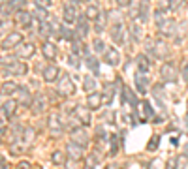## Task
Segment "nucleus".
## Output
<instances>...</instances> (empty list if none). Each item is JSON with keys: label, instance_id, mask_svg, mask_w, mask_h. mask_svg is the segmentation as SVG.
<instances>
[{"label": "nucleus", "instance_id": "nucleus-1", "mask_svg": "<svg viewBox=\"0 0 188 169\" xmlns=\"http://www.w3.org/2000/svg\"><path fill=\"white\" fill-rule=\"evenodd\" d=\"M158 81L166 87V85H175L179 81V66L173 58H168L164 62H160L158 66Z\"/></svg>", "mask_w": 188, "mask_h": 169}, {"label": "nucleus", "instance_id": "nucleus-2", "mask_svg": "<svg viewBox=\"0 0 188 169\" xmlns=\"http://www.w3.org/2000/svg\"><path fill=\"white\" fill-rule=\"evenodd\" d=\"M107 34L113 41V45L119 47H126L128 45V24L126 21H117V23H109Z\"/></svg>", "mask_w": 188, "mask_h": 169}, {"label": "nucleus", "instance_id": "nucleus-3", "mask_svg": "<svg viewBox=\"0 0 188 169\" xmlns=\"http://www.w3.org/2000/svg\"><path fill=\"white\" fill-rule=\"evenodd\" d=\"M51 102L45 94V90H34V100H32V105L28 109V113L34 117V119H40L43 115H49L51 111Z\"/></svg>", "mask_w": 188, "mask_h": 169}, {"label": "nucleus", "instance_id": "nucleus-4", "mask_svg": "<svg viewBox=\"0 0 188 169\" xmlns=\"http://www.w3.org/2000/svg\"><path fill=\"white\" fill-rule=\"evenodd\" d=\"M81 4H83V2H79V0L62 2V6H60V21H62L64 24H68V26H73L75 21H77V17H79V13L83 11V9H81Z\"/></svg>", "mask_w": 188, "mask_h": 169}, {"label": "nucleus", "instance_id": "nucleus-5", "mask_svg": "<svg viewBox=\"0 0 188 169\" xmlns=\"http://www.w3.org/2000/svg\"><path fill=\"white\" fill-rule=\"evenodd\" d=\"M55 92H56L62 100H68V98H72V96L77 94V85L73 83V77H72L68 71H62L60 79H58L56 85H55Z\"/></svg>", "mask_w": 188, "mask_h": 169}, {"label": "nucleus", "instance_id": "nucleus-6", "mask_svg": "<svg viewBox=\"0 0 188 169\" xmlns=\"http://www.w3.org/2000/svg\"><path fill=\"white\" fill-rule=\"evenodd\" d=\"M149 94H151V98H153V103L158 107L160 115H162V117H168V92H166V87H164L160 81H158V83H153Z\"/></svg>", "mask_w": 188, "mask_h": 169}, {"label": "nucleus", "instance_id": "nucleus-7", "mask_svg": "<svg viewBox=\"0 0 188 169\" xmlns=\"http://www.w3.org/2000/svg\"><path fill=\"white\" fill-rule=\"evenodd\" d=\"M45 128L47 132L51 134V137L55 139H60L64 134H66V126H64V119L58 111H51L45 119Z\"/></svg>", "mask_w": 188, "mask_h": 169}, {"label": "nucleus", "instance_id": "nucleus-8", "mask_svg": "<svg viewBox=\"0 0 188 169\" xmlns=\"http://www.w3.org/2000/svg\"><path fill=\"white\" fill-rule=\"evenodd\" d=\"M68 141H72V143H75V145H79V147L89 151L92 147V134H90L89 128L79 124V126H75V128H72L68 132Z\"/></svg>", "mask_w": 188, "mask_h": 169}, {"label": "nucleus", "instance_id": "nucleus-9", "mask_svg": "<svg viewBox=\"0 0 188 169\" xmlns=\"http://www.w3.org/2000/svg\"><path fill=\"white\" fill-rule=\"evenodd\" d=\"M23 41H26L24 32L19 30V28H13L6 38H2V41H0V51H2V55H6V53H13V51H15Z\"/></svg>", "mask_w": 188, "mask_h": 169}, {"label": "nucleus", "instance_id": "nucleus-10", "mask_svg": "<svg viewBox=\"0 0 188 169\" xmlns=\"http://www.w3.org/2000/svg\"><path fill=\"white\" fill-rule=\"evenodd\" d=\"M119 98H121V107H126V105H128V109H130L132 113H137V111H139L141 98L137 96V92H136L132 87L124 85V87L119 90Z\"/></svg>", "mask_w": 188, "mask_h": 169}, {"label": "nucleus", "instance_id": "nucleus-11", "mask_svg": "<svg viewBox=\"0 0 188 169\" xmlns=\"http://www.w3.org/2000/svg\"><path fill=\"white\" fill-rule=\"evenodd\" d=\"M153 53H154V62H164V60L171 58L169 41L160 36H153Z\"/></svg>", "mask_w": 188, "mask_h": 169}, {"label": "nucleus", "instance_id": "nucleus-12", "mask_svg": "<svg viewBox=\"0 0 188 169\" xmlns=\"http://www.w3.org/2000/svg\"><path fill=\"white\" fill-rule=\"evenodd\" d=\"M30 64L24 62V60H15L11 66L0 70V75L2 77H8V79H13V77H26L30 73Z\"/></svg>", "mask_w": 188, "mask_h": 169}, {"label": "nucleus", "instance_id": "nucleus-13", "mask_svg": "<svg viewBox=\"0 0 188 169\" xmlns=\"http://www.w3.org/2000/svg\"><path fill=\"white\" fill-rule=\"evenodd\" d=\"M177 19L175 17H168L164 23H160L156 26V36L164 38V40H175V34H177Z\"/></svg>", "mask_w": 188, "mask_h": 169}, {"label": "nucleus", "instance_id": "nucleus-14", "mask_svg": "<svg viewBox=\"0 0 188 169\" xmlns=\"http://www.w3.org/2000/svg\"><path fill=\"white\" fill-rule=\"evenodd\" d=\"M60 75H62V70H60V66L56 62H47L45 68H43V71L40 73L41 83H45V85H56V81L60 79Z\"/></svg>", "mask_w": 188, "mask_h": 169}, {"label": "nucleus", "instance_id": "nucleus-15", "mask_svg": "<svg viewBox=\"0 0 188 169\" xmlns=\"http://www.w3.org/2000/svg\"><path fill=\"white\" fill-rule=\"evenodd\" d=\"M100 92H102V102H104V107H113V100H115V98H117V94H119V88H117L115 81H113V79L104 81V83L100 85Z\"/></svg>", "mask_w": 188, "mask_h": 169}, {"label": "nucleus", "instance_id": "nucleus-16", "mask_svg": "<svg viewBox=\"0 0 188 169\" xmlns=\"http://www.w3.org/2000/svg\"><path fill=\"white\" fill-rule=\"evenodd\" d=\"M73 32H75V36H77L79 40H83V41H89V36L92 34V23L83 15V11L79 13L77 21H75V24H73Z\"/></svg>", "mask_w": 188, "mask_h": 169}, {"label": "nucleus", "instance_id": "nucleus-17", "mask_svg": "<svg viewBox=\"0 0 188 169\" xmlns=\"http://www.w3.org/2000/svg\"><path fill=\"white\" fill-rule=\"evenodd\" d=\"M145 24L139 21H128V40L136 45H143L145 41Z\"/></svg>", "mask_w": 188, "mask_h": 169}, {"label": "nucleus", "instance_id": "nucleus-18", "mask_svg": "<svg viewBox=\"0 0 188 169\" xmlns=\"http://www.w3.org/2000/svg\"><path fill=\"white\" fill-rule=\"evenodd\" d=\"M36 51H38V45H36V41H32V40H26V41H23L15 51H13V55H15V58L17 60H30V58H34L36 56Z\"/></svg>", "mask_w": 188, "mask_h": 169}, {"label": "nucleus", "instance_id": "nucleus-19", "mask_svg": "<svg viewBox=\"0 0 188 169\" xmlns=\"http://www.w3.org/2000/svg\"><path fill=\"white\" fill-rule=\"evenodd\" d=\"M73 117H75V120H77L81 126H85V128L92 126V122H94V113H92L87 105H83V103H75V107H73Z\"/></svg>", "mask_w": 188, "mask_h": 169}, {"label": "nucleus", "instance_id": "nucleus-20", "mask_svg": "<svg viewBox=\"0 0 188 169\" xmlns=\"http://www.w3.org/2000/svg\"><path fill=\"white\" fill-rule=\"evenodd\" d=\"M11 19H13V24H15L19 30H28V28H32V24L36 23V19H34V15H32L30 9H21V11H17Z\"/></svg>", "mask_w": 188, "mask_h": 169}, {"label": "nucleus", "instance_id": "nucleus-21", "mask_svg": "<svg viewBox=\"0 0 188 169\" xmlns=\"http://www.w3.org/2000/svg\"><path fill=\"white\" fill-rule=\"evenodd\" d=\"M151 77L149 75H143L139 71H134V90L137 92L139 98H147L149 90H151Z\"/></svg>", "mask_w": 188, "mask_h": 169}, {"label": "nucleus", "instance_id": "nucleus-22", "mask_svg": "<svg viewBox=\"0 0 188 169\" xmlns=\"http://www.w3.org/2000/svg\"><path fill=\"white\" fill-rule=\"evenodd\" d=\"M83 162H87V164H92V166L100 167L102 164H105V162H107V152H105L102 147L92 145V147L89 149V152H87V156H85V160H83Z\"/></svg>", "mask_w": 188, "mask_h": 169}, {"label": "nucleus", "instance_id": "nucleus-23", "mask_svg": "<svg viewBox=\"0 0 188 169\" xmlns=\"http://www.w3.org/2000/svg\"><path fill=\"white\" fill-rule=\"evenodd\" d=\"M100 60H102V64H105V66H109V68H119V66L122 64V55H121V51H119L117 47L109 45L107 51L100 56Z\"/></svg>", "mask_w": 188, "mask_h": 169}, {"label": "nucleus", "instance_id": "nucleus-24", "mask_svg": "<svg viewBox=\"0 0 188 169\" xmlns=\"http://www.w3.org/2000/svg\"><path fill=\"white\" fill-rule=\"evenodd\" d=\"M15 100H17L19 107H23V109H30L32 100H34V90H32L28 85H21L19 90H17V94H15Z\"/></svg>", "mask_w": 188, "mask_h": 169}, {"label": "nucleus", "instance_id": "nucleus-25", "mask_svg": "<svg viewBox=\"0 0 188 169\" xmlns=\"http://www.w3.org/2000/svg\"><path fill=\"white\" fill-rule=\"evenodd\" d=\"M139 109H141V124H147V122H153L154 120V117L158 115V111H156V107H154V103H153V100L151 98H141V103H139Z\"/></svg>", "mask_w": 188, "mask_h": 169}, {"label": "nucleus", "instance_id": "nucleus-26", "mask_svg": "<svg viewBox=\"0 0 188 169\" xmlns=\"http://www.w3.org/2000/svg\"><path fill=\"white\" fill-rule=\"evenodd\" d=\"M64 151H66V154H68V160L70 162H83L85 160V156H87V149H83V147H79V145H75V143H72V141H66V145H64Z\"/></svg>", "mask_w": 188, "mask_h": 169}, {"label": "nucleus", "instance_id": "nucleus-27", "mask_svg": "<svg viewBox=\"0 0 188 169\" xmlns=\"http://www.w3.org/2000/svg\"><path fill=\"white\" fill-rule=\"evenodd\" d=\"M134 66H136V71H139V73H143V75H149L151 70H153V66H154V62H153L147 55H143V53L139 51V53L134 55Z\"/></svg>", "mask_w": 188, "mask_h": 169}, {"label": "nucleus", "instance_id": "nucleus-28", "mask_svg": "<svg viewBox=\"0 0 188 169\" xmlns=\"http://www.w3.org/2000/svg\"><path fill=\"white\" fill-rule=\"evenodd\" d=\"M40 51H41V56L45 62H55L56 56H58V47L55 41L51 40H45V41H40Z\"/></svg>", "mask_w": 188, "mask_h": 169}, {"label": "nucleus", "instance_id": "nucleus-29", "mask_svg": "<svg viewBox=\"0 0 188 169\" xmlns=\"http://www.w3.org/2000/svg\"><path fill=\"white\" fill-rule=\"evenodd\" d=\"M109 135H111V132L107 130V126H105V124H102V122H96L94 132H92V145L104 147V145L107 143Z\"/></svg>", "mask_w": 188, "mask_h": 169}, {"label": "nucleus", "instance_id": "nucleus-30", "mask_svg": "<svg viewBox=\"0 0 188 169\" xmlns=\"http://www.w3.org/2000/svg\"><path fill=\"white\" fill-rule=\"evenodd\" d=\"M19 87H21V83L15 81V79H6V81H2V83H0V98H4V100L15 98Z\"/></svg>", "mask_w": 188, "mask_h": 169}, {"label": "nucleus", "instance_id": "nucleus-31", "mask_svg": "<svg viewBox=\"0 0 188 169\" xmlns=\"http://www.w3.org/2000/svg\"><path fill=\"white\" fill-rule=\"evenodd\" d=\"M107 28H109V17H107V9L104 8L102 13L98 15V19L92 23V34L94 36H102L104 32H107Z\"/></svg>", "mask_w": 188, "mask_h": 169}, {"label": "nucleus", "instance_id": "nucleus-32", "mask_svg": "<svg viewBox=\"0 0 188 169\" xmlns=\"http://www.w3.org/2000/svg\"><path fill=\"white\" fill-rule=\"evenodd\" d=\"M85 105L92 111V113H98L104 109V102H102V92L96 90V92H90L85 96Z\"/></svg>", "mask_w": 188, "mask_h": 169}, {"label": "nucleus", "instance_id": "nucleus-33", "mask_svg": "<svg viewBox=\"0 0 188 169\" xmlns=\"http://www.w3.org/2000/svg\"><path fill=\"white\" fill-rule=\"evenodd\" d=\"M122 152V145H121V137L117 132H111L109 139H107V158H117Z\"/></svg>", "mask_w": 188, "mask_h": 169}, {"label": "nucleus", "instance_id": "nucleus-34", "mask_svg": "<svg viewBox=\"0 0 188 169\" xmlns=\"http://www.w3.org/2000/svg\"><path fill=\"white\" fill-rule=\"evenodd\" d=\"M32 15L38 23H45L51 21V9L45 8L41 2H32Z\"/></svg>", "mask_w": 188, "mask_h": 169}, {"label": "nucleus", "instance_id": "nucleus-35", "mask_svg": "<svg viewBox=\"0 0 188 169\" xmlns=\"http://www.w3.org/2000/svg\"><path fill=\"white\" fill-rule=\"evenodd\" d=\"M153 19V6L151 2H139L137 4V17L134 21H139L141 24H147Z\"/></svg>", "mask_w": 188, "mask_h": 169}, {"label": "nucleus", "instance_id": "nucleus-36", "mask_svg": "<svg viewBox=\"0 0 188 169\" xmlns=\"http://www.w3.org/2000/svg\"><path fill=\"white\" fill-rule=\"evenodd\" d=\"M83 64H85V68L90 71V75H94V77L100 75V68H102V60H100V56H96L94 53H90L89 56L83 58Z\"/></svg>", "mask_w": 188, "mask_h": 169}, {"label": "nucleus", "instance_id": "nucleus-37", "mask_svg": "<svg viewBox=\"0 0 188 169\" xmlns=\"http://www.w3.org/2000/svg\"><path fill=\"white\" fill-rule=\"evenodd\" d=\"M119 120V111H115L113 107H104L100 111V122L105 126H115Z\"/></svg>", "mask_w": 188, "mask_h": 169}, {"label": "nucleus", "instance_id": "nucleus-38", "mask_svg": "<svg viewBox=\"0 0 188 169\" xmlns=\"http://www.w3.org/2000/svg\"><path fill=\"white\" fill-rule=\"evenodd\" d=\"M102 6L98 4V2H87L85 6H83V15L90 21V23H94L96 19H98V15L102 13Z\"/></svg>", "mask_w": 188, "mask_h": 169}, {"label": "nucleus", "instance_id": "nucleus-39", "mask_svg": "<svg viewBox=\"0 0 188 169\" xmlns=\"http://www.w3.org/2000/svg\"><path fill=\"white\" fill-rule=\"evenodd\" d=\"M81 90L85 92V96L90 94V92L100 90V88H98V79H96L94 75H90V73H85V75L81 77Z\"/></svg>", "mask_w": 188, "mask_h": 169}, {"label": "nucleus", "instance_id": "nucleus-40", "mask_svg": "<svg viewBox=\"0 0 188 169\" xmlns=\"http://www.w3.org/2000/svg\"><path fill=\"white\" fill-rule=\"evenodd\" d=\"M49 160H51V164H53L56 169L64 167V166L68 164V154H66L64 149H53L51 154H49Z\"/></svg>", "mask_w": 188, "mask_h": 169}, {"label": "nucleus", "instance_id": "nucleus-41", "mask_svg": "<svg viewBox=\"0 0 188 169\" xmlns=\"http://www.w3.org/2000/svg\"><path fill=\"white\" fill-rule=\"evenodd\" d=\"M38 130H36V126L34 124H26V128H24V132H23V137H21V141L24 143V147L26 149H30L34 143H36V139H38Z\"/></svg>", "mask_w": 188, "mask_h": 169}, {"label": "nucleus", "instance_id": "nucleus-42", "mask_svg": "<svg viewBox=\"0 0 188 169\" xmlns=\"http://www.w3.org/2000/svg\"><path fill=\"white\" fill-rule=\"evenodd\" d=\"M89 43H90V51H92L96 56H102V55L107 51V47H109L107 41H105L102 36H92V40H90Z\"/></svg>", "mask_w": 188, "mask_h": 169}, {"label": "nucleus", "instance_id": "nucleus-43", "mask_svg": "<svg viewBox=\"0 0 188 169\" xmlns=\"http://www.w3.org/2000/svg\"><path fill=\"white\" fill-rule=\"evenodd\" d=\"M0 109H2V111L8 115V119L11 120V119H15V113L19 111V103H17L15 98H8V100H2Z\"/></svg>", "mask_w": 188, "mask_h": 169}, {"label": "nucleus", "instance_id": "nucleus-44", "mask_svg": "<svg viewBox=\"0 0 188 169\" xmlns=\"http://www.w3.org/2000/svg\"><path fill=\"white\" fill-rule=\"evenodd\" d=\"M36 34L40 36V40H41V41H45V40H51V41H53V24H51V21L38 23Z\"/></svg>", "mask_w": 188, "mask_h": 169}, {"label": "nucleus", "instance_id": "nucleus-45", "mask_svg": "<svg viewBox=\"0 0 188 169\" xmlns=\"http://www.w3.org/2000/svg\"><path fill=\"white\" fill-rule=\"evenodd\" d=\"M160 143H162V134H158V132H153V134H151V137H149V143L145 145V152H149V154H154V152H158V149H160Z\"/></svg>", "mask_w": 188, "mask_h": 169}, {"label": "nucleus", "instance_id": "nucleus-46", "mask_svg": "<svg viewBox=\"0 0 188 169\" xmlns=\"http://www.w3.org/2000/svg\"><path fill=\"white\" fill-rule=\"evenodd\" d=\"M179 79L188 87V56H185L179 64Z\"/></svg>", "mask_w": 188, "mask_h": 169}, {"label": "nucleus", "instance_id": "nucleus-47", "mask_svg": "<svg viewBox=\"0 0 188 169\" xmlns=\"http://www.w3.org/2000/svg\"><path fill=\"white\" fill-rule=\"evenodd\" d=\"M26 151H28V149L24 147L23 141H17V143L9 145V156H21V154H24Z\"/></svg>", "mask_w": 188, "mask_h": 169}, {"label": "nucleus", "instance_id": "nucleus-48", "mask_svg": "<svg viewBox=\"0 0 188 169\" xmlns=\"http://www.w3.org/2000/svg\"><path fill=\"white\" fill-rule=\"evenodd\" d=\"M13 26H15V24H13V19H2V21H0V36L6 38V36L13 30Z\"/></svg>", "mask_w": 188, "mask_h": 169}, {"label": "nucleus", "instance_id": "nucleus-49", "mask_svg": "<svg viewBox=\"0 0 188 169\" xmlns=\"http://www.w3.org/2000/svg\"><path fill=\"white\" fill-rule=\"evenodd\" d=\"M66 62H68V66H70V68L79 70V68H81V64H83V58H81V56H77V55L68 53V55H66Z\"/></svg>", "mask_w": 188, "mask_h": 169}, {"label": "nucleus", "instance_id": "nucleus-50", "mask_svg": "<svg viewBox=\"0 0 188 169\" xmlns=\"http://www.w3.org/2000/svg\"><path fill=\"white\" fill-rule=\"evenodd\" d=\"M173 160H175V169H188V156L186 154L177 152V154L173 156Z\"/></svg>", "mask_w": 188, "mask_h": 169}, {"label": "nucleus", "instance_id": "nucleus-51", "mask_svg": "<svg viewBox=\"0 0 188 169\" xmlns=\"http://www.w3.org/2000/svg\"><path fill=\"white\" fill-rule=\"evenodd\" d=\"M188 4L186 2H183V0H169V13H179V11H183L185 8H186Z\"/></svg>", "mask_w": 188, "mask_h": 169}, {"label": "nucleus", "instance_id": "nucleus-52", "mask_svg": "<svg viewBox=\"0 0 188 169\" xmlns=\"http://www.w3.org/2000/svg\"><path fill=\"white\" fill-rule=\"evenodd\" d=\"M166 19H168V13L160 11L158 8H154V9H153V21H154V24H156V26H158L160 23H164Z\"/></svg>", "mask_w": 188, "mask_h": 169}, {"label": "nucleus", "instance_id": "nucleus-53", "mask_svg": "<svg viewBox=\"0 0 188 169\" xmlns=\"http://www.w3.org/2000/svg\"><path fill=\"white\" fill-rule=\"evenodd\" d=\"M45 64H47L45 60H40V62H34V66H32V71H34V73H38V71L41 73V71H43V68H45Z\"/></svg>", "mask_w": 188, "mask_h": 169}, {"label": "nucleus", "instance_id": "nucleus-54", "mask_svg": "<svg viewBox=\"0 0 188 169\" xmlns=\"http://www.w3.org/2000/svg\"><path fill=\"white\" fill-rule=\"evenodd\" d=\"M9 126V119H8V115L0 109V128H8Z\"/></svg>", "mask_w": 188, "mask_h": 169}, {"label": "nucleus", "instance_id": "nucleus-55", "mask_svg": "<svg viewBox=\"0 0 188 169\" xmlns=\"http://www.w3.org/2000/svg\"><path fill=\"white\" fill-rule=\"evenodd\" d=\"M15 169H32V164H30L28 160H19Z\"/></svg>", "mask_w": 188, "mask_h": 169}, {"label": "nucleus", "instance_id": "nucleus-56", "mask_svg": "<svg viewBox=\"0 0 188 169\" xmlns=\"http://www.w3.org/2000/svg\"><path fill=\"white\" fill-rule=\"evenodd\" d=\"M6 139H8V128H0V145L6 143Z\"/></svg>", "mask_w": 188, "mask_h": 169}, {"label": "nucleus", "instance_id": "nucleus-57", "mask_svg": "<svg viewBox=\"0 0 188 169\" xmlns=\"http://www.w3.org/2000/svg\"><path fill=\"white\" fill-rule=\"evenodd\" d=\"M104 169H122V166H121V164H117V162H107Z\"/></svg>", "mask_w": 188, "mask_h": 169}, {"label": "nucleus", "instance_id": "nucleus-58", "mask_svg": "<svg viewBox=\"0 0 188 169\" xmlns=\"http://www.w3.org/2000/svg\"><path fill=\"white\" fill-rule=\"evenodd\" d=\"M166 169H175V160H173V156L168 158V162H166Z\"/></svg>", "mask_w": 188, "mask_h": 169}, {"label": "nucleus", "instance_id": "nucleus-59", "mask_svg": "<svg viewBox=\"0 0 188 169\" xmlns=\"http://www.w3.org/2000/svg\"><path fill=\"white\" fill-rule=\"evenodd\" d=\"M169 143H171L173 147H179V143H181V141H179V135H171V137H169Z\"/></svg>", "mask_w": 188, "mask_h": 169}, {"label": "nucleus", "instance_id": "nucleus-60", "mask_svg": "<svg viewBox=\"0 0 188 169\" xmlns=\"http://www.w3.org/2000/svg\"><path fill=\"white\" fill-rule=\"evenodd\" d=\"M83 169H98L96 166H92V164H87V162H83Z\"/></svg>", "mask_w": 188, "mask_h": 169}, {"label": "nucleus", "instance_id": "nucleus-61", "mask_svg": "<svg viewBox=\"0 0 188 169\" xmlns=\"http://www.w3.org/2000/svg\"><path fill=\"white\" fill-rule=\"evenodd\" d=\"M0 169H11V166H9V164H4V166H0Z\"/></svg>", "mask_w": 188, "mask_h": 169}, {"label": "nucleus", "instance_id": "nucleus-62", "mask_svg": "<svg viewBox=\"0 0 188 169\" xmlns=\"http://www.w3.org/2000/svg\"><path fill=\"white\" fill-rule=\"evenodd\" d=\"M185 115H186V120H188V98H186V113Z\"/></svg>", "mask_w": 188, "mask_h": 169}, {"label": "nucleus", "instance_id": "nucleus-63", "mask_svg": "<svg viewBox=\"0 0 188 169\" xmlns=\"http://www.w3.org/2000/svg\"><path fill=\"white\" fill-rule=\"evenodd\" d=\"M186 128H188V120H186Z\"/></svg>", "mask_w": 188, "mask_h": 169}, {"label": "nucleus", "instance_id": "nucleus-64", "mask_svg": "<svg viewBox=\"0 0 188 169\" xmlns=\"http://www.w3.org/2000/svg\"><path fill=\"white\" fill-rule=\"evenodd\" d=\"M0 105H2V102H0Z\"/></svg>", "mask_w": 188, "mask_h": 169}]
</instances>
